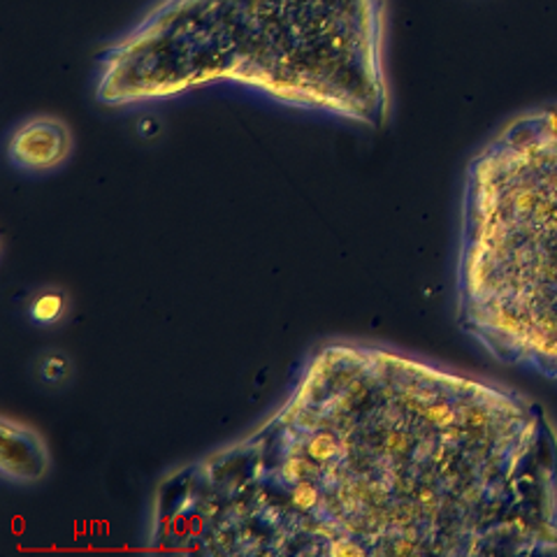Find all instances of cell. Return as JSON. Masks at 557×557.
<instances>
[{
    "instance_id": "4",
    "label": "cell",
    "mask_w": 557,
    "mask_h": 557,
    "mask_svg": "<svg viewBox=\"0 0 557 557\" xmlns=\"http://www.w3.org/2000/svg\"><path fill=\"white\" fill-rule=\"evenodd\" d=\"M75 151V135L57 114H33L22 119L8 137L5 153L16 172L49 174L61 170Z\"/></svg>"
},
{
    "instance_id": "7",
    "label": "cell",
    "mask_w": 557,
    "mask_h": 557,
    "mask_svg": "<svg viewBox=\"0 0 557 557\" xmlns=\"http://www.w3.org/2000/svg\"><path fill=\"white\" fill-rule=\"evenodd\" d=\"M75 374V364L63 351H47L38 358V376L47 386H63Z\"/></svg>"
},
{
    "instance_id": "3",
    "label": "cell",
    "mask_w": 557,
    "mask_h": 557,
    "mask_svg": "<svg viewBox=\"0 0 557 557\" xmlns=\"http://www.w3.org/2000/svg\"><path fill=\"white\" fill-rule=\"evenodd\" d=\"M453 305L495 362L557 383V100L504 121L469 159Z\"/></svg>"
},
{
    "instance_id": "1",
    "label": "cell",
    "mask_w": 557,
    "mask_h": 557,
    "mask_svg": "<svg viewBox=\"0 0 557 557\" xmlns=\"http://www.w3.org/2000/svg\"><path fill=\"white\" fill-rule=\"evenodd\" d=\"M145 542L231 557L555 555L557 423L502 381L330 339L263 421L156 483Z\"/></svg>"
},
{
    "instance_id": "2",
    "label": "cell",
    "mask_w": 557,
    "mask_h": 557,
    "mask_svg": "<svg viewBox=\"0 0 557 557\" xmlns=\"http://www.w3.org/2000/svg\"><path fill=\"white\" fill-rule=\"evenodd\" d=\"M388 0H156L104 45L94 98L139 110L235 91L370 133L395 112Z\"/></svg>"
},
{
    "instance_id": "6",
    "label": "cell",
    "mask_w": 557,
    "mask_h": 557,
    "mask_svg": "<svg viewBox=\"0 0 557 557\" xmlns=\"http://www.w3.org/2000/svg\"><path fill=\"white\" fill-rule=\"evenodd\" d=\"M70 309H73L70 293L61 286H47L28 300L26 317L33 327H54L67 319Z\"/></svg>"
},
{
    "instance_id": "5",
    "label": "cell",
    "mask_w": 557,
    "mask_h": 557,
    "mask_svg": "<svg viewBox=\"0 0 557 557\" xmlns=\"http://www.w3.org/2000/svg\"><path fill=\"white\" fill-rule=\"evenodd\" d=\"M51 472V450L38 430L0 418V476L12 485L40 483Z\"/></svg>"
}]
</instances>
